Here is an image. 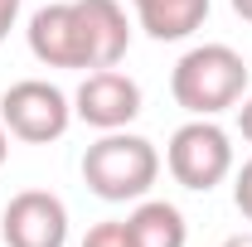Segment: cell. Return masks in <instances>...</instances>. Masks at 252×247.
Listing matches in <instances>:
<instances>
[{
    "label": "cell",
    "instance_id": "5b68a950",
    "mask_svg": "<svg viewBox=\"0 0 252 247\" xmlns=\"http://www.w3.org/2000/svg\"><path fill=\"white\" fill-rule=\"evenodd\" d=\"M25 34H30V54L44 63V68H93L78 0H59V5L34 10Z\"/></svg>",
    "mask_w": 252,
    "mask_h": 247
},
{
    "label": "cell",
    "instance_id": "9a60e30c",
    "mask_svg": "<svg viewBox=\"0 0 252 247\" xmlns=\"http://www.w3.org/2000/svg\"><path fill=\"white\" fill-rule=\"evenodd\" d=\"M228 5H233L238 20H248V25H252V0H228Z\"/></svg>",
    "mask_w": 252,
    "mask_h": 247
},
{
    "label": "cell",
    "instance_id": "2e32d148",
    "mask_svg": "<svg viewBox=\"0 0 252 247\" xmlns=\"http://www.w3.org/2000/svg\"><path fill=\"white\" fill-rule=\"evenodd\" d=\"M223 247H252V228H248V233H233V238H223Z\"/></svg>",
    "mask_w": 252,
    "mask_h": 247
},
{
    "label": "cell",
    "instance_id": "7a4b0ae2",
    "mask_svg": "<svg viewBox=\"0 0 252 247\" xmlns=\"http://www.w3.org/2000/svg\"><path fill=\"white\" fill-rule=\"evenodd\" d=\"M170 93L189 117H219L248 97V59L228 44H199L175 63Z\"/></svg>",
    "mask_w": 252,
    "mask_h": 247
},
{
    "label": "cell",
    "instance_id": "9c48e42d",
    "mask_svg": "<svg viewBox=\"0 0 252 247\" xmlns=\"http://www.w3.org/2000/svg\"><path fill=\"white\" fill-rule=\"evenodd\" d=\"M136 20L156 44H175L209 20V0H136Z\"/></svg>",
    "mask_w": 252,
    "mask_h": 247
},
{
    "label": "cell",
    "instance_id": "8992f818",
    "mask_svg": "<svg viewBox=\"0 0 252 247\" xmlns=\"http://www.w3.org/2000/svg\"><path fill=\"white\" fill-rule=\"evenodd\" d=\"M73 117L88 122L93 131H126L141 117V88L117 68H93L78 93H73Z\"/></svg>",
    "mask_w": 252,
    "mask_h": 247
},
{
    "label": "cell",
    "instance_id": "6da1fadb",
    "mask_svg": "<svg viewBox=\"0 0 252 247\" xmlns=\"http://www.w3.org/2000/svg\"><path fill=\"white\" fill-rule=\"evenodd\" d=\"M160 180V151L136 131H102L83 151V185L107 204L146 199Z\"/></svg>",
    "mask_w": 252,
    "mask_h": 247
},
{
    "label": "cell",
    "instance_id": "52a82bcc",
    "mask_svg": "<svg viewBox=\"0 0 252 247\" xmlns=\"http://www.w3.org/2000/svg\"><path fill=\"white\" fill-rule=\"evenodd\" d=\"M5 247H63L68 243V209L49 189H20L0 214Z\"/></svg>",
    "mask_w": 252,
    "mask_h": 247
},
{
    "label": "cell",
    "instance_id": "4fadbf2b",
    "mask_svg": "<svg viewBox=\"0 0 252 247\" xmlns=\"http://www.w3.org/2000/svg\"><path fill=\"white\" fill-rule=\"evenodd\" d=\"M20 5H25V0H0V44H5V34L15 30V20H20Z\"/></svg>",
    "mask_w": 252,
    "mask_h": 247
},
{
    "label": "cell",
    "instance_id": "7c38bea8",
    "mask_svg": "<svg viewBox=\"0 0 252 247\" xmlns=\"http://www.w3.org/2000/svg\"><path fill=\"white\" fill-rule=\"evenodd\" d=\"M233 204H238V214L252 223V160H243V170L233 175Z\"/></svg>",
    "mask_w": 252,
    "mask_h": 247
},
{
    "label": "cell",
    "instance_id": "3957f363",
    "mask_svg": "<svg viewBox=\"0 0 252 247\" xmlns=\"http://www.w3.org/2000/svg\"><path fill=\"white\" fill-rule=\"evenodd\" d=\"M165 170L175 175V185L194 189V194H209L233 175V141L214 117H194L185 122L170 146H165Z\"/></svg>",
    "mask_w": 252,
    "mask_h": 247
},
{
    "label": "cell",
    "instance_id": "5bb4252c",
    "mask_svg": "<svg viewBox=\"0 0 252 247\" xmlns=\"http://www.w3.org/2000/svg\"><path fill=\"white\" fill-rule=\"evenodd\" d=\"M238 131H243V141L252 146V93L238 102Z\"/></svg>",
    "mask_w": 252,
    "mask_h": 247
},
{
    "label": "cell",
    "instance_id": "8fae6325",
    "mask_svg": "<svg viewBox=\"0 0 252 247\" xmlns=\"http://www.w3.org/2000/svg\"><path fill=\"white\" fill-rule=\"evenodd\" d=\"M83 247H136V238H131V223L126 218H107V223L88 228Z\"/></svg>",
    "mask_w": 252,
    "mask_h": 247
},
{
    "label": "cell",
    "instance_id": "277c9868",
    "mask_svg": "<svg viewBox=\"0 0 252 247\" xmlns=\"http://www.w3.org/2000/svg\"><path fill=\"white\" fill-rule=\"evenodd\" d=\"M0 122L25 146H49L73 126V97L54 83H44V78L10 83L0 93Z\"/></svg>",
    "mask_w": 252,
    "mask_h": 247
},
{
    "label": "cell",
    "instance_id": "ac0fdd59",
    "mask_svg": "<svg viewBox=\"0 0 252 247\" xmlns=\"http://www.w3.org/2000/svg\"><path fill=\"white\" fill-rule=\"evenodd\" d=\"M131 5H136V0H131Z\"/></svg>",
    "mask_w": 252,
    "mask_h": 247
},
{
    "label": "cell",
    "instance_id": "30bf717a",
    "mask_svg": "<svg viewBox=\"0 0 252 247\" xmlns=\"http://www.w3.org/2000/svg\"><path fill=\"white\" fill-rule=\"evenodd\" d=\"M131 238L136 247H185L189 243V228H185V214L165 199H136L131 209Z\"/></svg>",
    "mask_w": 252,
    "mask_h": 247
},
{
    "label": "cell",
    "instance_id": "e0dca14e",
    "mask_svg": "<svg viewBox=\"0 0 252 247\" xmlns=\"http://www.w3.org/2000/svg\"><path fill=\"white\" fill-rule=\"evenodd\" d=\"M5 155H10V131H5V122H0V165H5Z\"/></svg>",
    "mask_w": 252,
    "mask_h": 247
},
{
    "label": "cell",
    "instance_id": "ba28073f",
    "mask_svg": "<svg viewBox=\"0 0 252 247\" xmlns=\"http://www.w3.org/2000/svg\"><path fill=\"white\" fill-rule=\"evenodd\" d=\"M83 30H88V54L93 68H117L131 49V25H126L122 0H78Z\"/></svg>",
    "mask_w": 252,
    "mask_h": 247
}]
</instances>
